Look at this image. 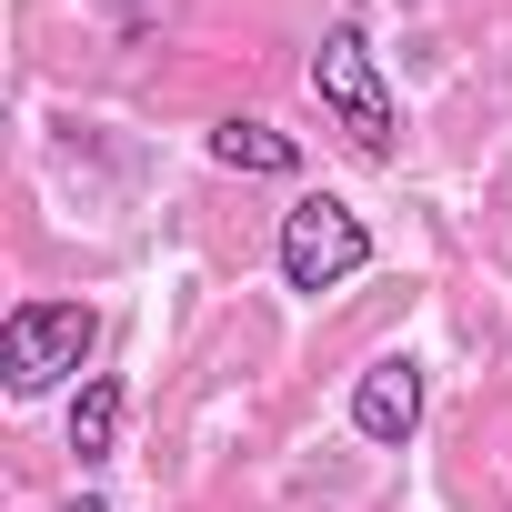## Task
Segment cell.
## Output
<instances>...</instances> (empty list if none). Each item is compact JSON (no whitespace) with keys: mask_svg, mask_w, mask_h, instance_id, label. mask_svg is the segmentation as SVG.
<instances>
[{"mask_svg":"<svg viewBox=\"0 0 512 512\" xmlns=\"http://www.w3.org/2000/svg\"><path fill=\"white\" fill-rule=\"evenodd\" d=\"M91 342H101V312L91 302H21L11 322H0V372H11V392L31 402V392L71 382L91 362Z\"/></svg>","mask_w":512,"mask_h":512,"instance_id":"3","label":"cell"},{"mask_svg":"<svg viewBox=\"0 0 512 512\" xmlns=\"http://www.w3.org/2000/svg\"><path fill=\"white\" fill-rule=\"evenodd\" d=\"M61 512H111V502H101V492H81V502H61Z\"/></svg>","mask_w":512,"mask_h":512,"instance_id":"7","label":"cell"},{"mask_svg":"<svg viewBox=\"0 0 512 512\" xmlns=\"http://www.w3.org/2000/svg\"><path fill=\"white\" fill-rule=\"evenodd\" d=\"M211 161H221V171H251V181H292V171H302V141L272 131V121H221V131H211Z\"/></svg>","mask_w":512,"mask_h":512,"instance_id":"5","label":"cell"},{"mask_svg":"<svg viewBox=\"0 0 512 512\" xmlns=\"http://www.w3.org/2000/svg\"><path fill=\"white\" fill-rule=\"evenodd\" d=\"M312 101L342 121V141H352L362 161H392L402 111H392V91H382V71H372V51H362V21H332V31H322V51H312Z\"/></svg>","mask_w":512,"mask_h":512,"instance_id":"1","label":"cell"},{"mask_svg":"<svg viewBox=\"0 0 512 512\" xmlns=\"http://www.w3.org/2000/svg\"><path fill=\"white\" fill-rule=\"evenodd\" d=\"M352 432L382 442V452H402V442L422 432V362H412V352H382V362L352 382Z\"/></svg>","mask_w":512,"mask_h":512,"instance_id":"4","label":"cell"},{"mask_svg":"<svg viewBox=\"0 0 512 512\" xmlns=\"http://www.w3.org/2000/svg\"><path fill=\"white\" fill-rule=\"evenodd\" d=\"M372 272V221L352 211V201H332V191H302L292 211H282V282L292 292H342V282H362Z\"/></svg>","mask_w":512,"mask_h":512,"instance_id":"2","label":"cell"},{"mask_svg":"<svg viewBox=\"0 0 512 512\" xmlns=\"http://www.w3.org/2000/svg\"><path fill=\"white\" fill-rule=\"evenodd\" d=\"M111 442H121V382L91 372L81 402H71V452H81V462H111Z\"/></svg>","mask_w":512,"mask_h":512,"instance_id":"6","label":"cell"}]
</instances>
